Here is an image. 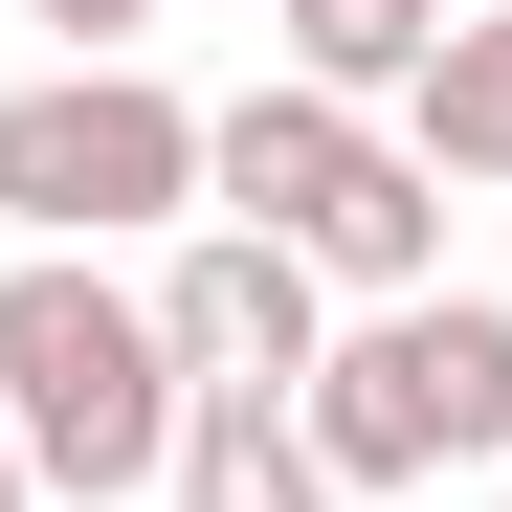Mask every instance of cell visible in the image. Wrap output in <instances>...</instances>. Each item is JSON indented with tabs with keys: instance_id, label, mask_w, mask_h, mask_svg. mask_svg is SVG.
<instances>
[{
	"instance_id": "cell-1",
	"label": "cell",
	"mask_w": 512,
	"mask_h": 512,
	"mask_svg": "<svg viewBox=\"0 0 512 512\" xmlns=\"http://www.w3.org/2000/svg\"><path fill=\"white\" fill-rule=\"evenodd\" d=\"M201 223H245V245H290L312 290H379V312H423V268H446V179L379 134V112H334V90H245V112H201Z\"/></svg>"
},
{
	"instance_id": "cell-2",
	"label": "cell",
	"mask_w": 512,
	"mask_h": 512,
	"mask_svg": "<svg viewBox=\"0 0 512 512\" xmlns=\"http://www.w3.org/2000/svg\"><path fill=\"white\" fill-rule=\"evenodd\" d=\"M0 446H23V490H179V357H156V312L112 268H67V245H23L0 268Z\"/></svg>"
},
{
	"instance_id": "cell-3",
	"label": "cell",
	"mask_w": 512,
	"mask_h": 512,
	"mask_svg": "<svg viewBox=\"0 0 512 512\" xmlns=\"http://www.w3.org/2000/svg\"><path fill=\"white\" fill-rule=\"evenodd\" d=\"M290 423H312L334 512H357V490H423V468H512V312H490V290L357 312V334L290 379Z\"/></svg>"
},
{
	"instance_id": "cell-4",
	"label": "cell",
	"mask_w": 512,
	"mask_h": 512,
	"mask_svg": "<svg viewBox=\"0 0 512 512\" xmlns=\"http://www.w3.org/2000/svg\"><path fill=\"white\" fill-rule=\"evenodd\" d=\"M0 223L67 245V268L201 223V112L156 90V67H45V90H0Z\"/></svg>"
},
{
	"instance_id": "cell-5",
	"label": "cell",
	"mask_w": 512,
	"mask_h": 512,
	"mask_svg": "<svg viewBox=\"0 0 512 512\" xmlns=\"http://www.w3.org/2000/svg\"><path fill=\"white\" fill-rule=\"evenodd\" d=\"M134 312H156V357H179V401H290L334 357V290L290 268V245H245V223H179Z\"/></svg>"
},
{
	"instance_id": "cell-6",
	"label": "cell",
	"mask_w": 512,
	"mask_h": 512,
	"mask_svg": "<svg viewBox=\"0 0 512 512\" xmlns=\"http://www.w3.org/2000/svg\"><path fill=\"white\" fill-rule=\"evenodd\" d=\"M401 156H423V179H512V0H468V23L423 45V90H401Z\"/></svg>"
},
{
	"instance_id": "cell-7",
	"label": "cell",
	"mask_w": 512,
	"mask_h": 512,
	"mask_svg": "<svg viewBox=\"0 0 512 512\" xmlns=\"http://www.w3.org/2000/svg\"><path fill=\"white\" fill-rule=\"evenodd\" d=\"M179 512H334L290 401H179Z\"/></svg>"
},
{
	"instance_id": "cell-8",
	"label": "cell",
	"mask_w": 512,
	"mask_h": 512,
	"mask_svg": "<svg viewBox=\"0 0 512 512\" xmlns=\"http://www.w3.org/2000/svg\"><path fill=\"white\" fill-rule=\"evenodd\" d=\"M268 23H290V90L379 112V90H423V45H446V0H268Z\"/></svg>"
},
{
	"instance_id": "cell-9",
	"label": "cell",
	"mask_w": 512,
	"mask_h": 512,
	"mask_svg": "<svg viewBox=\"0 0 512 512\" xmlns=\"http://www.w3.org/2000/svg\"><path fill=\"white\" fill-rule=\"evenodd\" d=\"M23 23H67V67H134V23H156V0H23Z\"/></svg>"
},
{
	"instance_id": "cell-10",
	"label": "cell",
	"mask_w": 512,
	"mask_h": 512,
	"mask_svg": "<svg viewBox=\"0 0 512 512\" xmlns=\"http://www.w3.org/2000/svg\"><path fill=\"white\" fill-rule=\"evenodd\" d=\"M0 512H23V446H0Z\"/></svg>"
}]
</instances>
